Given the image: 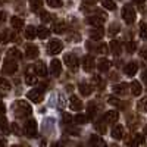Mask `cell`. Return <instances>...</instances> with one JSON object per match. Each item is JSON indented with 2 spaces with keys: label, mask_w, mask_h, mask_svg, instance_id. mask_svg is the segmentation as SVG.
<instances>
[{
  "label": "cell",
  "mask_w": 147,
  "mask_h": 147,
  "mask_svg": "<svg viewBox=\"0 0 147 147\" xmlns=\"http://www.w3.org/2000/svg\"><path fill=\"white\" fill-rule=\"evenodd\" d=\"M31 112H32V109L25 100H18L15 103V115L16 116H19V118L28 116V115H31Z\"/></svg>",
  "instance_id": "obj_1"
},
{
  "label": "cell",
  "mask_w": 147,
  "mask_h": 147,
  "mask_svg": "<svg viewBox=\"0 0 147 147\" xmlns=\"http://www.w3.org/2000/svg\"><path fill=\"white\" fill-rule=\"evenodd\" d=\"M25 82H27L28 85H34V84H37V75H34V74L28 72L27 75H25Z\"/></svg>",
  "instance_id": "obj_33"
},
{
  "label": "cell",
  "mask_w": 147,
  "mask_h": 147,
  "mask_svg": "<svg viewBox=\"0 0 147 147\" xmlns=\"http://www.w3.org/2000/svg\"><path fill=\"white\" fill-rule=\"evenodd\" d=\"M122 18L127 24H132L136 21V10H134L132 6H125L122 9Z\"/></svg>",
  "instance_id": "obj_3"
},
{
  "label": "cell",
  "mask_w": 147,
  "mask_h": 147,
  "mask_svg": "<svg viewBox=\"0 0 147 147\" xmlns=\"http://www.w3.org/2000/svg\"><path fill=\"white\" fill-rule=\"evenodd\" d=\"M110 147H118V146H115V144H112V146H110Z\"/></svg>",
  "instance_id": "obj_56"
},
{
  "label": "cell",
  "mask_w": 147,
  "mask_h": 147,
  "mask_svg": "<svg viewBox=\"0 0 147 147\" xmlns=\"http://www.w3.org/2000/svg\"><path fill=\"white\" fill-rule=\"evenodd\" d=\"M140 56H141L143 59H147V49H144V50L140 53Z\"/></svg>",
  "instance_id": "obj_49"
},
{
  "label": "cell",
  "mask_w": 147,
  "mask_h": 147,
  "mask_svg": "<svg viewBox=\"0 0 147 147\" xmlns=\"http://www.w3.org/2000/svg\"><path fill=\"white\" fill-rule=\"evenodd\" d=\"M140 35L143 37V38H147V22L146 24H141V27H140Z\"/></svg>",
  "instance_id": "obj_40"
},
{
  "label": "cell",
  "mask_w": 147,
  "mask_h": 147,
  "mask_svg": "<svg viewBox=\"0 0 147 147\" xmlns=\"http://www.w3.org/2000/svg\"><path fill=\"white\" fill-rule=\"evenodd\" d=\"M24 129H25V134L28 137H35L37 136V122L34 119L27 121L25 125H24Z\"/></svg>",
  "instance_id": "obj_5"
},
{
  "label": "cell",
  "mask_w": 147,
  "mask_h": 147,
  "mask_svg": "<svg viewBox=\"0 0 147 147\" xmlns=\"http://www.w3.org/2000/svg\"><path fill=\"white\" fill-rule=\"evenodd\" d=\"M100 2H102L103 7L107 9V10H115L116 9V5H115L113 0H100Z\"/></svg>",
  "instance_id": "obj_29"
},
{
  "label": "cell",
  "mask_w": 147,
  "mask_h": 147,
  "mask_svg": "<svg viewBox=\"0 0 147 147\" xmlns=\"http://www.w3.org/2000/svg\"><path fill=\"white\" fill-rule=\"evenodd\" d=\"M6 21V12H0V24Z\"/></svg>",
  "instance_id": "obj_46"
},
{
  "label": "cell",
  "mask_w": 147,
  "mask_h": 147,
  "mask_svg": "<svg viewBox=\"0 0 147 147\" xmlns=\"http://www.w3.org/2000/svg\"><path fill=\"white\" fill-rule=\"evenodd\" d=\"M10 25H12V28H13V30L19 31V30L24 28V19L19 18V16H12L10 18Z\"/></svg>",
  "instance_id": "obj_16"
},
{
  "label": "cell",
  "mask_w": 147,
  "mask_h": 147,
  "mask_svg": "<svg viewBox=\"0 0 147 147\" xmlns=\"http://www.w3.org/2000/svg\"><path fill=\"white\" fill-rule=\"evenodd\" d=\"M38 47L37 46H34V44H28L27 47H25V55H27V57H30V59H35L37 56H38Z\"/></svg>",
  "instance_id": "obj_15"
},
{
  "label": "cell",
  "mask_w": 147,
  "mask_h": 147,
  "mask_svg": "<svg viewBox=\"0 0 147 147\" xmlns=\"http://www.w3.org/2000/svg\"><path fill=\"white\" fill-rule=\"evenodd\" d=\"M143 143H144V137L141 136V134H134L132 138L128 141V144H129L131 147H138V146L143 144Z\"/></svg>",
  "instance_id": "obj_19"
},
{
  "label": "cell",
  "mask_w": 147,
  "mask_h": 147,
  "mask_svg": "<svg viewBox=\"0 0 147 147\" xmlns=\"http://www.w3.org/2000/svg\"><path fill=\"white\" fill-rule=\"evenodd\" d=\"M18 71V63L15 62V60H10V59H6L5 63H3V72L5 74H15Z\"/></svg>",
  "instance_id": "obj_7"
},
{
  "label": "cell",
  "mask_w": 147,
  "mask_h": 147,
  "mask_svg": "<svg viewBox=\"0 0 147 147\" xmlns=\"http://www.w3.org/2000/svg\"><path fill=\"white\" fill-rule=\"evenodd\" d=\"M65 31H66V24H65L63 21H57V22L53 24V32L62 34V32H65Z\"/></svg>",
  "instance_id": "obj_21"
},
{
  "label": "cell",
  "mask_w": 147,
  "mask_h": 147,
  "mask_svg": "<svg viewBox=\"0 0 147 147\" xmlns=\"http://www.w3.org/2000/svg\"><path fill=\"white\" fill-rule=\"evenodd\" d=\"M30 5H31V10L32 12H37V10L41 9L43 0H30Z\"/></svg>",
  "instance_id": "obj_31"
},
{
  "label": "cell",
  "mask_w": 147,
  "mask_h": 147,
  "mask_svg": "<svg viewBox=\"0 0 147 147\" xmlns=\"http://www.w3.org/2000/svg\"><path fill=\"white\" fill-rule=\"evenodd\" d=\"M112 137L115 140H121V138H124V127L122 125H115L112 128Z\"/></svg>",
  "instance_id": "obj_20"
},
{
  "label": "cell",
  "mask_w": 147,
  "mask_h": 147,
  "mask_svg": "<svg viewBox=\"0 0 147 147\" xmlns=\"http://www.w3.org/2000/svg\"><path fill=\"white\" fill-rule=\"evenodd\" d=\"M50 72H52V75H55V77H59L60 75V72H62V63H60L59 59H53L52 60V63H50Z\"/></svg>",
  "instance_id": "obj_9"
},
{
  "label": "cell",
  "mask_w": 147,
  "mask_h": 147,
  "mask_svg": "<svg viewBox=\"0 0 147 147\" xmlns=\"http://www.w3.org/2000/svg\"><path fill=\"white\" fill-rule=\"evenodd\" d=\"M82 2H84L85 5H94V3H96V0H82Z\"/></svg>",
  "instance_id": "obj_51"
},
{
  "label": "cell",
  "mask_w": 147,
  "mask_h": 147,
  "mask_svg": "<svg viewBox=\"0 0 147 147\" xmlns=\"http://www.w3.org/2000/svg\"><path fill=\"white\" fill-rule=\"evenodd\" d=\"M7 41V31H3L0 34V43H6Z\"/></svg>",
  "instance_id": "obj_44"
},
{
  "label": "cell",
  "mask_w": 147,
  "mask_h": 147,
  "mask_svg": "<svg viewBox=\"0 0 147 147\" xmlns=\"http://www.w3.org/2000/svg\"><path fill=\"white\" fill-rule=\"evenodd\" d=\"M103 35H105V31L102 30V27L90 31V38L91 40H100V38H103Z\"/></svg>",
  "instance_id": "obj_22"
},
{
  "label": "cell",
  "mask_w": 147,
  "mask_h": 147,
  "mask_svg": "<svg viewBox=\"0 0 147 147\" xmlns=\"http://www.w3.org/2000/svg\"><path fill=\"white\" fill-rule=\"evenodd\" d=\"M134 2H136L137 5H140V6H143V5H144V2H146V0H134Z\"/></svg>",
  "instance_id": "obj_53"
},
{
  "label": "cell",
  "mask_w": 147,
  "mask_h": 147,
  "mask_svg": "<svg viewBox=\"0 0 147 147\" xmlns=\"http://www.w3.org/2000/svg\"><path fill=\"white\" fill-rule=\"evenodd\" d=\"M2 96H3V93H2V91H0V97H2Z\"/></svg>",
  "instance_id": "obj_57"
},
{
  "label": "cell",
  "mask_w": 147,
  "mask_h": 147,
  "mask_svg": "<svg viewBox=\"0 0 147 147\" xmlns=\"http://www.w3.org/2000/svg\"><path fill=\"white\" fill-rule=\"evenodd\" d=\"M41 21H43V22H49V21H52V15L49 13V12H41Z\"/></svg>",
  "instance_id": "obj_42"
},
{
  "label": "cell",
  "mask_w": 147,
  "mask_h": 147,
  "mask_svg": "<svg viewBox=\"0 0 147 147\" xmlns=\"http://www.w3.org/2000/svg\"><path fill=\"white\" fill-rule=\"evenodd\" d=\"M63 63H66V66L69 68V69H72V71H75L77 68H78V57H77V55H74V53H68V55H65L63 56Z\"/></svg>",
  "instance_id": "obj_2"
},
{
  "label": "cell",
  "mask_w": 147,
  "mask_h": 147,
  "mask_svg": "<svg viewBox=\"0 0 147 147\" xmlns=\"http://www.w3.org/2000/svg\"><path fill=\"white\" fill-rule=\"evenodd\" d=\"M87 22L90 24V25L96 27V28H100L102 24L105 22V16L103 15H100V16H88L87 18Z\"/></svg>",
  "instance_id": "obj_12"
},
{
  "label": "cell",
  "mask_w": 147,
  "mask_h": 147,
  "mask_svg": "<svg viewBox=\"0 0 147 147\" xmlns=\"http://www.w3.org/2000/svg\"><path fill=\"white\" fill-rule=\"evenodd\" d=\"M125 49H127L128 53H134V52H136V49H137V43L136 41H128L125 44Z\"/></svg>",
  "instance_id": "obj_34"
},
{
  "label": "cell",
  "mask_w": 147,
  "mask_h": 147,
  "mask_svg": "<svg viewBox=\"0 0 147 147\" xmlns=\"http://www.w3.org/2000/svg\"><path fill=\"white\" fill-rule=\"evenodd\" d=\"M69 107L72 110H81L82 109V102L81 99H78L77 96H71L69 97Z\"/></svg>",
  "instance_id": "obj_13"
},
{
  "label": "cell",
  "mask_w": 147,
  "mask_h": 147,
  "mask_svg": "<svg viewBox=\"0 0 147 147\" xmlns=\"http://www.w3.org/2000/svg\"><path fill=\"white\" fill-rule=\"evenodd\" d=\"M35 75L37 77H46L47 75V68H46V63L41 62V60H38V62L35 63Z\"/></svg>",
  "instance_id": "obj_14"
},
{
  "label": "cell",
  "mask_w": 147,
  "mask_h": 147,
  "mask_svg": "<svg viewBox=\"0 0 147 147\" xmlns=\"http://www.w3.org/2000/svg\"><path fill=\"white\" fill-rule=\"evenodd\" d=\"M46 2L50 7H60L62 6V0H46Z\"/></svg>",
  "instance_id": "obj_36"
},
{
  "label": "cell",
  "mask_w": 147,
  "mask_h": 147,
  "mask_svg": "<svg viewBox=\"0 0 147 147\" xmlns=\"http://www.w3.org/2000/svg\"><path fill=\"white\" fill-rule=\"evenodd\" d=\"M93 82H96V84H100V85H102V81H100V78H99V77H93Z\"/></svg>",
  "instance_id": "obj_50"
},
{
  "label": "cell",
  "mask_w": 147,
  "mask_h": 147,
  "mask_svg": "<svg viewBox=\"0 0 147 147\" xmlns=\"http://www.w3.org/2000/svg\"><path fill=\"white\" fill-rule=\"evenodd\" d=\"M110 105H113V106H124V103H122L119 99H115V97H109V100H107Z\"/></svg>",
  "instance_id": "obj_41"
},
{
  "label": "cell",
  "mask_w": 147,
  "mask_h": 147,
  "mask_svg": "<svg viewBox=\"0 0 147 147\" xmlns=\"http://www.w3.org/2000/svg\"><path fill=\"white\" fill-rule=\"evenodd\" d=\"M124 71H125V74H127L128 77H132V75H136V72L138 71V65L136 62H129V63H127V66L124 68Z\"/></svg>",
  "instance_id": "obj_18"
},
{
  "label": "cell",
  "mask_w": 147,
  "mask_h": 147,
  "mask_svg": "<svg viewBox=\"0 0 147 147\" xmlns=\"http://www.w3.org/2000/svg\"><path fill=\"white\" fill-rule=\"evenodd\" d=\"M109 66H110V62L107 59H100L99 62H97V68H99V71H102V72H106L109 69Z\"/></svg>",
  "instance_id": "obj_26"
},
{
  "label": "cell",
  "mask_w": 147,
  "mask_h": 147,
  "mask_svg": "<svg viewBox=\"0 0 147 147\" xmlns=\"http://www.w3.org/2000/svg\"><path fill=\"white\" fill-rule=\"evenodd\" d=\"M137 109L140 110V112H143V113H146V112H147V96H146V97H143V99L138 102Z\"/></svg>",
  "instance_id": "obj_30"
},
{
  "label": "cell",
  "mask_w": 147,
  "mask_h": 147,
  "mask_svg": "<svg viewBox=\"0 0 147 147\" xmlns=\"http://www.w3.org/2000/svg\"><path fill=\"white\" fill-rule=\"evenodd\" d=\"M97 50H99L100 53H107V44H100L99 47H97Z\"/></svg>",
  "instance_id": "obj_45"
},
{
  "label": "cell",
  "mask_w": 147,
  "mask_h": 147,
  "mask_svg": "<svg viewBox=\"0 0 147 147\" xmlns=\"http://www.w3.org/2000/svg\"><path fill=\"white\" fill-rule=\"evenodd\" d=\"M144 134H147V125H146V128H144Z\"/></svg>",
  "instance_id": "obj_55"
},
{
  "label": "cell",
  "mask_w": 147,
  "mask_h": 147,
  "mask_svg": "<svg viewBox=\"0 0 147 147\" xmlns=\"http://www.w3.org/2000/svg\"><path fill=\"white\" fill-rule=\"evenodd\" d=\"M119 119V112L118 110H109L105 115V124H115Z\"/></svg>",
  "instance_id": "obj_11"
},
{
  "label": "cell",
  "mask_w": 147,
  "mask_h": 147,
  "mask_svg": "<svg viewBox=\"0 0 147 147\" xmlns=\"http://www.w3.org/2000/svg\"><path fill=\"white\" fill-rule=\"evenodd\" d=\"M87 116H85V115H81V113H78L75 118H74V121H75L77 122V124H85V122H87Z\"/></svg>",
  "instance_id": "obj_35"
},
{
  "label": "cell",
  "mask_w": 147,
  "mask_h": 147,
  "mask_svg": "<svg viewBox=\"0 0 147 147\" xmlns=\"http://www.w3.org/2000/svg\"><path fill=\"white\" fill-rule=\"evenodd\" d=\"M109 49H110V52H112L115 56H119L121 55V50H122V47H121V43L118 40H112L109 43Z\"/></svg>",
  "instance_id": "obj_17"
},
{
  "label": "cell",
  "mask_w": 147,
  "mask_h": 147,
  "mask_svg": "<svg viewBox=\"0 0 147 147\" xmlns=\"http://www.w3.org/2000/svg\"><path fill=\"white\" fill-rule=\"evenodd\" d=\"M27 97H28L31 102H34V103H41L43 99H44V93H43L41 88H34V90L28 91Z\"/></svg>",
  "instance_id": "obj_4"
},
{
  "label": "cell",
  "mask_w": 147,
  "mask_h": 147,
  "mask_svg": "<svg viewBox=\"0 0 147 147\" xmlns=\"http://www.w3.org/2000/svg\"><path fill=\"white\" fill-rule=\"evenodd\" d=\"M119 30H121V27L115 22V24H112V25H110V28H109V34H112V35H113V34L119 32Z\"/></svg>",
  "instance_id": "obj_39"
},
{
  "label": "cell",
  "mask_w": 147,
  "mask_h": 147,
  "mask_svg": "<svg viewBox=\"0 0 147 147\" xmlns=\"http://www.w3.org/2000/svg\"><path fill=\"white\" fill-rule=\"evenodd\" d=\"M141 78H143V82L147 85V71H144L143 72V75H141Z\"/></svg>",
  "instance_id": "obj_47"
},
{
  "label": "cell",
  "mask_w": 147,
  "mask_h": 147,
  "mask_svg": "<svg viewBox=\"0 0 147 147\" xmlns=\"http://www.w3.org/2000/svg\"><path fill=\"white\" fill-rule=\"evenodd\" d=\"M5 110H6V107H5V105L0 102V113H5Z\"/></svg>",
  "instance_id": "obj_52"
},
{
  "label": "cell",
  "mask_w": 147,
  "mask_h": 147,
  "mask_svg": "<svg viewBox=\"0 0 147 147\" xmlns=\"http://www.w3.org/2000/svg\"><path fill=\"white\" fill-rule=\"evenodd\" d=\"M35 28L34 27H27L25 28V38L27 40H34V37H35Z\"/></svg>",
  "instance_id": "obj_32"
},
{
  "label": "cell",
  "mask_w": 147,
  "mask_h": 147,
  "mask_svg": "<svg viewBox=\"0 0 147 147\" xmlns=\"http://www.w3.org/2000/svg\"><path fill=\"white\" fill-rule=\"evenodd\" d=\"M12 147H19V146H12Z\"/></svg>",
  "instance_id": "obj_58"
},
{
  "label": "cell",
  "mask_w": 147,
  "mask_h": 147,
  "mask_svg": "<svg viewBox=\"0 0 147 147\" xmlns=\"http://www.w3.org/2000/svg\"><path fill=\"white\" fill-rule=\"evenodd\" d=\"M128 91V84H124V82H122V84H116V85H113V93L115 94H125Z\"/></svg>",
  "instance_id": "obj_23"
},
{
  "label": "cell",
  "mask_w": 147,
  "mask_h": 147,
  "mask_svg": "<svg viewBox=\"0 0 147 147\" xmlns=\"http://www.w3.org/2000/svg\"><path fill=\"white\" fill-rule=\"evenodd\" d=\"M94 127H96V129L99 131L100 134H105V132H106V127H105V122H96V124H94Z\"/></svg>",
  "instance_id": "obj_37"
},
{
  "label": "cell",
  "mask_w": 147,
  "mask_h": 147,
  "mask_svg": "<svg viewBox=\"0 0 147 147\" xmlns=\"http://www.w3.org/2000/svg\"><path fill=\"white\" fill-rule=\"evenodd\" d=\"M35 34L38 35L41 40H44V38H47V37H49L50 31H49V28H46V27L41 25V27H37V28H35Z\"/></svg>",
  "instance_id": "obj_24"
},
{
  "label": "cell",
  "mask_w": 147,
  "mask_h": 147,
  "mask_svg": "<svg viewBox=\"0 0 147 147\" xmlns=\"http://www.w3.org/2000/svg\"><path fill=\"white\" fill-rule=\"evenodd\" d=\"M94 66H96V60H94V57H93L91 55L85 56V57H84V60H82V68H84V71L91 72Z\"/></svg>",
  "instance_id": "obj_8"
},
{
  "label": "cell",
  "mask_w": 147,
  "mask_h": 147,
  "mask_svg": "<svg viewBox=\"0 0 147 147\" xmlns=\"http://www.w3.org/2000/svg\"><path fill=\"white\" fill-rule=\"evenodd\" d=\"M78 88H80V93L82 96H90L91 94V87H90L88 84H85V82H81Z\"/></svg>",
  "instance_id": "obj_27"
},
{
  "label": "cell",
  "mask_w": 147,
  "mask_h": 147,
  "mask_svg": "<svg viewBox=\"0 0 147 147\" xmlns=\"http://www.w3.org/2000/svg\"><path fill=\"white\" fill-rule=\"evenodd\" d=\"M141 85H140V82L138 81H134L132 84H131V93L134 94V96H140L141 94Z\"/></svg>",
  "instance_id": "obj_28"
},
{
  "label": "cell",
  "mask_w": 147,
  "mask_h": 147,
  "mask_svg": "<svg viewBox=\"0 0 147 147\" xmlns=\"http://www.w3.org/2000/svg\"><path fill=\"white\" fill-rule=\"evenodd\" d=\"M0 87L5 88V90H10V82H9L7 80H5V78L0 77Z\"/></svg>",
  "instance_id": "obj_38"
},
{
  "label": "cell",
  "mask_w": 147,
  "mask_h": 147,
  "mask_svg": "<svg viewBox=\"0 0 147 147\" xmlns=\"http://www.w3.org/2000/svg\"><path fill=\"white\" fill-rule=\"evenodd\" d=\"M22 57V53L18 50V49H10V50L7 52V59H10V60H18V59H21Z\"/></svg>",
  "instance_id": "obj_25"
},
{
  "label": "cell",
  "mask_w": 147,
  "mask_h": 147,
  "mask_svg": "<svg viewBox=\"0 0 147 147\" xmlns=\"http://www.w3.org/2000/svg\"><path fill=\"white\" fill-rule=\"evenodd\" d=\"M63 119H65V122H68V124H69V122H72V116H69V115H63Z\"/></svg>",
  "instance_id": "obj_48"
},
{
  "label": "cell",
  "mask_w": 147,
  "mask_h": 147,
  "mask_svg": "<svg viewBox=\"0 0 147 147\" xmlns=\"http://www.w3.org/2000/svg\"><path fill=\"white\" fill-rule=\"evenodd\" d=\"M47 49H49V53L57 55V53H60L63 50V44H62V41H59V40H52L50 43H49Z\"/></svg>",
  "instance_id": "obj_6"
},
{
  "label": "cell",
  "mask_w": 147,
  "mask_h": 147,
  "mask_svg": "<svg viewBox=\"0 0 147 147\" xmlns=\"http://www.w3.org/2000/svg\"><path fill=\"white\" fill-rule=\"evenodd\" d=\"M52 147H63V146H60L59 143H55V144H52Z\"/></svg>",
  "instance_id": "obj_54"
},
{
  "label": "cell",
  "mask_w": 147,
  "mask_h": 147,
  "mask_svg": "<svg viewBox=\"0 0 147 147\" xmlns=\"http://www.w3.org/2000/svg\"><path fill=\"white\" fill-rule=\"evenodd\" d=\"M96 112H97V110H96L94 105H90V106H88V116H87V118H94Z\"/></svg>",
  "instance_id": "obj_43"
},
{
  "label": "cell",
  "mask_w": 147,
  "mask_h": 147,
  "mask_svg": "<svg viewBox=\"0 0 147 147\" xmlns=\"http://www.w3.org/2000/svg\"><path fill=\"white\" fill-rule=\"evenodd\" d=\"M90 147H107V144L102 137L93 134V136L90 137Z\"/></svg>",
  "instance_id": "obj_10"
}]
</instances>
